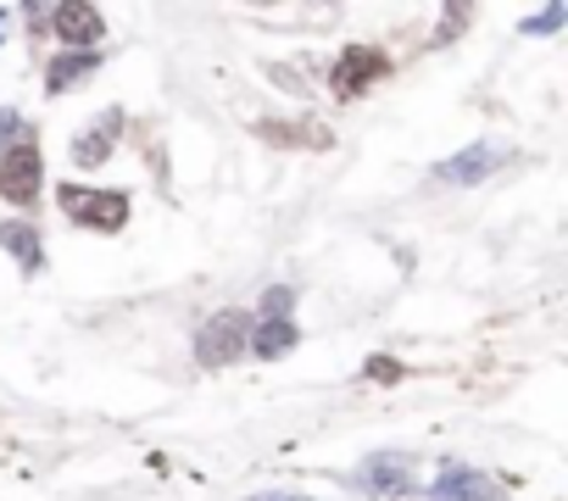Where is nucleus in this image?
<instances>
[{"mask_svg":"<svg viewBox=\"0 0 568 501\" xmlns=\"http://www.w3.org/2000/svg\"><path fill=\"white\" fill-rule=\"evenodd\" d=\"M62 212L79 223V228H95V234H118L129 223V195L123 190H95V184H62L57 190Z\"/></svg>","mask_w":568,"mask_h":501,"instance_id":"f257e3e1","label":"nucleus"},{"mask_svg":"<svg viewBox=\"0 0 568 501\" xmlns=\"http://www.w3.org/2000/svg\"><path fill=\"white\" fill-rule=\"evenodd\" d=\"M245 335H251V318L245 313H217L201 335H195V362L201 368H229L245 357Z\"/></svg>","mask_w":568,"mask_h":501,"instance_id":"f03ea898","label":"nucleus"},{"mask_svg":"<svg viewBox=\"0 0 568 501\" xmlns=\"http://www.w3.org/2000/svg\"><path fill=\"white\" fill-rule=\"evenodd\" d=\"M40 173H45V156L40 145H12L7 156H0V201H12V206H34L40 201Z\"/></svg>","mask_w":568,"mask_h":501,"instance_id":"7ed1b4c3","label":"nucleus"},{"mask_svg":"<svg viewBox=\"0 0 568 501\" xmlns=\"http://www.w3.org/2000/svg\"><path fill=\"white\" fill-rule=\"evenodd\" d=\"M501 495H507V484H501L496 473H485V468H463V462L440 468L435 484H429V501H501Z\"/></svg>","mask_w":568,"mask_h":501,"instance_id":"20e7f679","label":"nucleus"},{"mask_svg":"<svg viewBox=\"0 0 568 501\" xmlns=\"http://www.w3.org/2000/svg\"><path fill=\"white\" fill-rule=\"evenodd\" d=\"M390 73V57L379 45H346V57L335 62V95L341 101H357L368 84H379Z\"/></svg>","mask_w":568,"mask_h":501,"instance_id":"39448f33","label":"nucleus"},{"mask_svg":"<svg viewBox=\"0 0 568 501\" xmlns=\"http://www.w3.org/2000/svg\"><path fill=\"white\" fill-rule=\"evenodd\" d=\"M45 18L57 23V40L68 51H95L106 40V18H101V7H90V0H68V7H51Z\"/></svg>","mask_w":568,"mask_h":501,"instance_id":"423d86ee","label":"nucleus"},{"mask_svg":"<svg viewBox=\"0 0 568 501\" xmlns=\"http://www.w3.org/2000/svg\"><path fill=\"white\" fill-rule=\"evenodd\" d=\"M352 484L363 490V495H402L407 484H413V462L396 451H374L368 462H357V473H352Z\"/></svg>","mask_w":568,"mask_h":501,"instance_id":"0eeeda50","label":"nucleus"},{"mask_svg":"<svg viewBox=\"0 0 568 501\" xmlns=\"http://www.w3.org/2000/svg\"><path fill=\"white\" fill-rule=\"evenodd\" d=\"M496 162H501L496 145H468V151L435 162V178H440V184H485V178L496 173Z\"/></svg>","mask_w":568,"mask_h":501,"instance_id":"6e6552de","label":"nucleus"},{"mask_svg":"<svg viewBox=\"0 0 568 501\" xmlns=\"http://www.w3.org/2000/svg\"><path fill=\"white\" fill-rule=\"evenodd\" d=\"M0 250H12L23 274H40V268H45V239H40V228L23 223V217L0 223Z\"/></svg>","mask_w":568,"mask_h":501,"instance_id":"1a4fd4ad","label":"nucleus"},{"mask_svg":"<svg viewBox=\"0 0 568 501\" xmlns=\"http://www.w3.org/2000/svg\"><path fill=\"white\" fill-rule=\"evenodd\" d=\"M296 340H302V329L291 324V318H256L251 324V335H245V351H256V357H284V351H296Z\"/></svg>","mask_w":568,"mask_h":501,"instance_id":"9d476101","label":"nucleus"},{"mask_svg":"<svg viewBox=\"0 0 568 501\" xmlns=\"http://www.w3.org/2000/svg\"><path fill=\"white\" fill-rule=\"evenodd\" d=\"M118 112H106L101 123H90L79 140H73V167H101L106 156H112V145H118Z\"/></svg>","mask_w":568,"mask_h":501,"instance_id":"9b49d317","label":"nucleus"},{"mask_svg":"<svg viewBox=\"0 0 568 501\" xmlns=\"http://www.w3.org/2000/svg\"><path fill=\"white\" fill-rule=\"evenodd\" d=\"M95 68H101L95 51H62V57L45 68V90H51V95H68V90H79Z\"/></svg>","mask_w":568,"mask_h":501,"instance_id":"f8f14e48","label":"nucleus"},{"mask_svg":"<svg viewBox=\"0 0 568 501\" xmlns=\"http://www.w3.org/2000/svg\"><path fill=\"white\" fill-rule=\"evenodd\" d=\"M291 307H296V290L291 285H273V290H262L256 318H291Z\"/></svg>","mask_w":568,"mask_h":501,"instance_id":"ddd939ff","label":"nucleus"},{"mask_svg":"<svg viewBox=\"0 0 568 501\" xmlns=\"http://www.w3.org/2000/svg\"><path fill=\"white\" fill-rule=\"evenodd\" d=\"M568 23V7H562V0H551V7L546 12H535V18H524V34H557Z\"/></svg>","mask_w":568,"mask_h":501,"instance_id":"4468645a","label":"nucleus"},{"mask_svg":"<svg viewBox=\"0 0 568 501\" xmlns=\"http://www.w3.org/2000/svg\"><path fill=\"white\" fill-rule=\"evenodd\" d=\"M18 134H23V117H18V112H0V140H18ZM18 145H23V140H18Z\"/></svg>","mask_w":568,"mask_h":501,"instance_id":"2eb2a0df","label":"nucleus"},{"mask_svg":"<svg viewBox=\"0 0 568 501\" xmlns=\"http://www.w3.org/2000/svg\"><path fill=\"white\" fill-rule=\"evenodd\" d=\"M468 18H474V12H468V7H446V34H457V29H463V23H468Z\"/></svg>","mask_w":568,"mask_h":501,"instance_id":"dca6fc26","label":"nucleus"},{"mask_svg":"<svg viewBox=\"0 0 568 501\" xmlns=\"http://www.w3.org/2000/svg\"><path fill=\"white\" fill-rule=\"evenodd\" d=\"M396 374H402V368H396V362H385V357H374V362H368V379H396Z\"/></svg>","mask_w":568,"mask_h":501,"instance_id":"f3484780","label":"nucleus"},{"mask_svg":"<svg viewBox=\"0 0 568 501\" xmlns=\"http://www.w3.org/2000/svg\"><path fill=\"white\" fill-rule=\"evenodd\" d=\"M251 501H307V495H278V490H273V495H251Z\"/></svg>","mask_w":568,"mask_h":501,"instance_id":"a211bd4d","label":"nucleus"},{"mask_svg":"<svg viewBox=\"0 0 568 501\" xmlns=\"http://www.w3.org/2000/svg\"><path fill=\"white\" fill-rule=\"evenodd\" d=\"M0 34H7V12H0Z\"/></svg>","mask_w":568,"mask_h":501,"instance_id":"6ab92c4d","label":"nucleus"}]
</instances>
